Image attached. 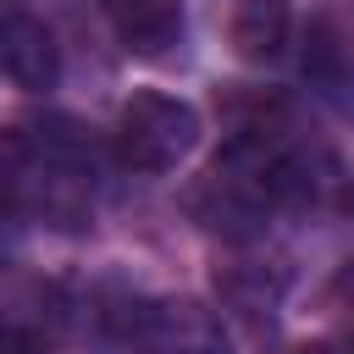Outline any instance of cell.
<instances>
[{"label": "cell", "instance_id": "4", "mask_svg": "<svg viewBox=\"0 0 354 354\" xmlns=\"http://www.w3.org/2000/svg\"><path fill=\"white\" fill-rule=\"evenodd\" d=\"M0 66L28 94L55 88V77H61V44L28 0H0Z\"/></svg>", "mask_w": 354, "mask_h": 354}, {"label": "cell", "instance_id": "5", "mask_svg": "<svg viewBox=\"0 0 354 354\" xmlns=\"http://www.w3.org/2000/svg\"><path fill=\"white\" fill-rule=\"evenodd\" d=\"M288 33H293V0H232L227 39H232L238 61L271 66L288 50Z\"/></svg>", "mask_w": 354, "mask_h": 354}, {"label": "cell", "instance_id": "3", "mask_svg": "<svg viewBox=\"0 0 354 354\" xmlns=\"http://www.w3.org/2000/svg\"><path fill=\"white\" fill-rule=\"evenodd\" d=\"M111 315V332L133 354H210L216 332L199 304L188 299H122Z\"/></svg>", "mask_w": 354, "mask_h": 354}, {"label": "cell", "instance_id": "6", "mask_svg": "<svg viewBox=\"0 0 354 354\" xmlns=\"http://www.w3.org/2000/svg\"><path fill=\"white\" fill-rule=\"evenodd\" d=\"M105 17L133 55H166L183 39V0H105Z\"/></svg>", "mask_w": 354, "mask_h": 354}, {"label": "cell", "instance_id": "2", "mask_svg": "<svg viewBox=\"0 0 354 354\" xmlns=\"http://www.w3.org/2000/svg\"><path fill=\"white\" fill-rule=\"evenodd\" d=\"M194 144H199V111L188 100H177V94L138 88L116 111V160L127 171H138V177L171 171Z\"/></svg>", "mask_w": 354, "mask_h": 354}, {"label": "cell", "instance_id": "7", "mask_svg": "<svg viewBox=\"0 0 354 354\" xmlns=\"http://www.w3.org/2000/svg\"><path fill=\"white\" fill-rule=\"evenodd\" d=\"M304 77L326 94V100H337V105H354V61H348V50H343V39L321 22L315 28V39H310V50H304Z\"/></svg>", "mask_w": 354, "mask_h": 354}, {"label": "cell", "instance_id": "8", "mask_svg": "<svg viewBox=\"0 0 354 354\" xmlns=\"http://www.w3.org/2000/svg\"><path fill=\"white\" fill-rule=\"evenodd\" d=\"M332 293H337V304H343V315H348V337H354V260L337 271V288H332Z\"/></svg>", "mask_w": 354, "mask_h": 354}, {"label": "cell", "instance_id": "1", "mask_svg": "<svg viewBox=\"0 0 354 354\" xmlns=\"http://www.w3.org/2000/svg\"><path fill=\"white\" fill-rule=\"evenodd\" d=\"M94 210V149L72 122L0 127V216L83 227Z\"/></svg>", "mask_w": 354, "mask_h": 354}]
</instances>
